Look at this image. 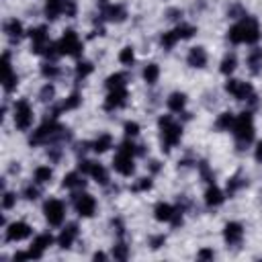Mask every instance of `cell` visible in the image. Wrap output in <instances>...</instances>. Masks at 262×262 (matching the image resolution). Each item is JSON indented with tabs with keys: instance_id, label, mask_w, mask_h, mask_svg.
I'll use <instances>...</instances> for the list:
<instances>
[{
	"instance_id": "obj_1",
	"label": "cell",
	"mask_w": 262,
	"mask_h": 262,
	"mask_svg": "<svg viewBox=\"0 0 262 262\" xmlns=\"http://www.w3.org/2000/svg\"><path fill=\"white\" fill-rule=\"evenodd\" d=\"M72 133L57 123V119H45L39 129L33 131V135L29 137V143L31 145H47V143H55L59 139H70Z\"/></svg>"
},
{
	"instance_id": "obj_2",
	"label": "cell",
	"mask_w": 262,
	"mask_h": 262,
	"mask_svg": "<svg viewBox=\"0 0 262 262\" xmlns=\"http://www.w3.org/2000/svg\"><path fill=\"white\" fill-rule=\"evenodd\" d=\"M227 39L231 43H256L260 39V27L258 20L252 16H244L239 18V23H235L229 31H227Z\"/></svg>"
},
{
	"instance_id": "obj_3",
	"label": "cell",
	"mask_w": 262,
	"mask_h": 262,
	"mask_svg": "<svg viewBox=\"0 0 262 262\" xmlns=\"http://www.w3.org/2000/svg\"><path fill=\"white\" fill-rule=\"evenodd\" d=\"M233 137H235V143H237V149H244L246 145L252 143L254 139V119H252V113L250 111H244L235 117L233 121Z\"/></svg>"
},
{
	"instance_id": "obj_4",
	"label": "cell",
	"mask_w": 262,
	"mask_h": 262,
	"mask_svg": "<svg viewBox=\"0 0 262 262\" xmlns=\"http://www.w3.org/2000/svg\"><path fill=\"white\" fill-rule=\"evenodd\" d=\"M158 125H160V141H162V149H164V151H170L174 145H178V141H180V137H182V127H180L170 115L160 117Z\"/></svg>"
},
{
	"instance_id": "obj_5",
	"label": "cell",
	"mask_w": 262,
	"mask_h": 262,
	"mask_svg": "<svg viewBox=\"0 0 262 262\" xmlns=\"http://www.w3.org/2000/svg\"><path fill=\"white\" fill-rule=\"evenodd\" d=\"M57 49L61 55H70V57H80L82 55V41L76 35V31L68 29L63 33V37L57 41Z\"/></svg>"
},
{
	"instance_id": "obj_6",
	"label": "cell",
	"mask_w": 262,
	"mask_h": 262,
	"mask_svg": "<svg viewBox=\"0 0 262 262\" xmlns=\"http://www.w3.org/2000/svg\"><path fill=\"white\" fill-rule=\"evenodd\" d=\"M33 108L29 104V100L20 98L14 102V127L18 131H29L31 125H33Z\"/></svg>"
},
{
	"instance_id": "obj_7",
	"label": "cell",
	"mask_w": 262,
	"mask_h": 262,
	"mask_svg": "<svg viewBox=\"0 0 262 262\" xmlns=\"http://www.w3.org/2000/svg\"><path fill=\"white\" fill-rule=\"evenodd\" d=\"M43 213H45V219L49 225H61L63 217H66V207L59 199H49L43 205Z\"/></svg>"
},
{
	"instance_id": "obj_8",
	"label": "cell",
	"mask_w": 262,
	"mask_h": 262,
	"mask_svg": "<svg viewBox=\"0 0 262 262\" xmlns=\"http://www.w3.org/2000/svg\"><path fill=\"white\" fill-rule=\"evenodd\" d=\"M78 168H80L82 174L92 176L96 182H100V184H108V172H106V168H104L102 164H98V162H90V160H80Z\"/></svg>"
},
{
	"instance_id": "obj_9",
	"label": "cell",
	"mask_w": 262,
	"mask_h": 262,
	"mask_svg": "<svg viewBox=\"0 0 262 262\" xmlns=\"http://www.w3.org/2000/svg\"><path fill=\"white\" fill-rule=\"evenodd\" d=\"M29 37H31V47H33V53H39V55H45L47 47L51 45L49 37H47V27H35L29 31Z\"/></svg>"
},
{
	"instance_id": "obj_10",
	"label": "cell",
	"mask_w": 262,
	"mask_h": 262,
	"mask_svg": "<svg viewBox=\"0 0 262 262\" xmlns=\"http://www.w3.org/2000/svg\"><path fill=\"white\" fill-rule=\"evenodd\" d=\"M74 207L78 211V215L82 217H92L94 211H96V201L92 194L88 192H76L74 194Z\"/></svg>"
},
{
	"instance_id": "obj_11",
	"label": "cell",
	"mask_w": 262,
	"mask_h": 262,
	"mask_svg": "<svg viewBox=\"0 0 262 262\" xmlns=\"http://www.w3.org/2000/svg\"><path fill=\"white\" fill-rule=\"evenodd\" d=\"M18 84V76L12 72V63H10V53L4 51L2 55V86L6 92H12Z\"/></svg>"
},
{
	"instance_id": "obj_12",
	"label": "cell",
	"mask_w": 262,
	"mask_h": 262,
	"mask_svg": "<svg viewBox=\"0 0 262 262\" xmlns=\"http://www.w3.org/2000/svg\"><path fill=\"white\" fill-rule=\"evenodd\" d=\"M225 90H227L231 96H235L237 100H250V98L254 96V88H252V84L242 82V80H227Z\"/></svg>"
},
{
	"instance_id": "obj_13",
	"label": "cell",
	"mask_w": 262,
	"mask_h": 262,
	"mask_svg": "<svg viewBox=\"0 0 262 262\" xmlns=\"http://www.w3.org/2000/svg\"><path fill=\"white\" fill-rule=\"evenodd\" d=\"M31 225L29 223H25V221H14V223H10L8 227H6V239L8 242H23V239H27L29 235H31Z\"/></svg>"
},
{
	"instance_id": "obj_14",
	"label": "cell",
	"mask_w": 262,
	"mask_h": 262,
	"mask_svg": "<svg viewBox=\"0 0 262 262\" xmlns=\"http://www.w3.org/2000/svg\"><path fill=\"white\" fill-rule=\"evenodd\" d=\"M223 237H225V244H227V246H237V244H242V239H244V227H242V223H237V221L225 223V227H223Z\"/></svg>"
},
{
	"instance_id": "obj_15",
	"label": "cell",
	"mask_w": 262,
	"mask_h": 262,
	"mask_svg": "<svg viewBox=\"0 0 262 262\" xmlns=\"http://www.w3.org/2000/svg\"><path fill=\"white\" fill-rule=\"evenodd\" d=\"M51 244H53V235H51V233H39V235L33 239V244H31V250H29L31 258L39 260V258L43 256V252H45Z\"/></svg>"
},
{
	"instance_id": "obj_16",
	"label": "cell",
	"mask_w": 262,
	"mask_h": 262,
	"mask_svg": "<svg viewBox=\"0 0 262 262\" xmlns=\"http://www.w3.org/2000/svg\"><path fill=\"white\" fill-rule=\"evenodd\" d=\"M125 102H127V90L125 88L108 90V96L104 98V111H117V108L125 106Z\"/></svg>"
},
{
	"instance_id": "obj_17",
	"label": "cell",
	"mask_w": 262,
	"mask_h": 262,
	"mask_svg": "<svg viewBox=\"0 0 262 262\" xmlns=\"http://www.w3.org/2000/svg\"><path fill=\"white\" fill-rule=\"evenodd\" d=\"M100 16L111 23H123L127 18V10L123 4H108V6L100 8Z\"/></svg>"
},
{
	"instance_id": "obj_18",
	"label": "cell",
	"mask_w": 262,
	"mask_h": 262,
	"mask_svg": "<svg viewBox=\"0 0 262 262\" xmlns=\"http://www.w3.org/2000/svg\"><path fill=\"white\" fill-rule=\"evenodd\" d=\"M76 237H78V225H76V223H68V225L61 229V233H59V237H57V244H59V248L68 250V248H72V244H74Z\"/></svg>"
},
{
	"instance_id": "obj_19",
	"label": "cell",
	"mask_w": 262,
	"mask_h": 262,
	"mask_svg": "<svg viewBox=\"0 0 262 262\" xmlns=\"http://www.w3.org/2000/svg\"><path fill=\"white\" fill-rule=\"evenodd\" d=\"M186 61L190 68H205L207 66V51L203 47H192L186 55Z\"/></svg>"
},
{
	"instance_id": "obj_20",
	"label": "cell",
	"mask_w": 262,
	"mask_h": 262,
	"mask_svg": "<svg viewBox=\"0 0 262 262\" xmlns=\"http://www.w3.org/2000/svg\"><path fill=\"white\" fill-rule=\"evenodd\" d=\"M174 213H176V207H172V205H168V203H158V205L154 207V217H156L158 221L170 223L172 217H174Z\"/></svg>"
},
{
	"instance_id": "obj_21",
	"label": "cell",
	"mask_w": 262,
	"mask_h": 262,
	"mask_svg": "<svg viewBox=\"0 0 262 262\" xmlns=\"http://www.w3.org/2000/svg\"><path fill=\"white\" fill-rule=\"evenodd\" d=\"M2 29H4V33H6V37H8L10 41H18V39L23 37V25H20V20H16V18L6 20V23L2 25Z\"/></svg>"
},
{
	"instance_id": "obj_22",
	"label": "cell",
	"mask_w": 262,
	"mask_h": 262,
	"mask_svg": "<svg viewBox=\"0 0 262 262\" xmlns=\"http://www.w3.org/2000/svg\"><path fill=\"white\" fill-rule=\"evenodd\" d=\"M166 104H168V108H170L172 113H182L184 106H186V94H184V92H172V94L168 96Z\"/></svg>"
},
{
	"instance_id": "obj_23",
	"label": "cell",
	"mask_w": 262,
	"mask_h": 262,
	"mask_svg": "<svg viewBox=\"0 0 262 262\" xmlns=\"http://www.w3.org/2000/svg\"><path fill=\"white\" fill-rule=\"evenodd\" d=\"M223 201H225V196H223V192L215 184H211L205 190V203H207V207H219Z\"/></svg>"
},
{
	"instance_id": "obj_24",
	"label": "cell",
	"mask_w": 262,
	"mask_h": 262,
	"mask_svg": "<svg viewBox=\"0 0 262 262\" xmlns=\"http://www.w3.org/2000/svg\"><path fill=\"white\" fill-rule=\"evenodd\" d=\"M246 61H248V68H250L252 74H260V70H262V49H258V47L250 49Z\"/></svg>"
},
{
	"instance_id": "obj_25",
	"label": "cell",
	"mask_w": 262,
	"mask_h": 262,
	"mask_svg": "<svg viewBox=\"0 0 262 262\" xmlns=\"http://www.w3.org/2000/svg\"><path fill=\"white\" fill-rule=\"evenodd\" d=\"M84 184H86V180H84V174L82 172H70V174H66L63 176V186L66 188H84Z\"/></svg>"
},
{
	"instance_id": "obj_26",
	"label": "cell",
	"mask_w": 262,
	"mask_h": 262,
	"mask_svg": "<svg viewBox=\"0 0 262 262\" xmlns=\"http://www.w3.org/2000/svg\"><path fill=\"white\" fill-rule=\"evenodd\" d=\"M104 86H106L108 90H117V88H125V86H127V74H123V72H117V74H111V76L106 78V82H104Z\"/></svg>"
},
{
	"instance_id": "obj_27",
	"label": "cell",
	"mask_w": 262,
	"mask_h": 262,
	"mask_svg": "<svg viewBox=\"0 0 262 262\" xmlns=\"http://www.w3.org/2000/svg\"><path fill=\"white\" fill-rule=\"evenodd\" d=\"M244 186H248V178L246 176H242L239 172L235 174V176H231L229 180H227V194L229 196H233L239 188H244Z\"/></svg>"
},
{
	"instance_id": "obj_28",
	"label": "cell",
	"mask_w": 262,
	"mask_h": 262,
	"mask_svg": "<svg viewBox=\"0 0 262 262\" xmlns=\"http://www.w3.org/2000/svg\"><path fill=\"white\" fill-rule=\"evenodd\" d=\"M113 145V137L108 135V133H102V135H98V139H94L92 141V151H96V154H102V151H106L108 147Z\"/></svg>"
},
{
	"instance_id": "obj_29",
	"label": "cell",
	"mask_w": 262,
	"mask_h": 262,
	"mask_svg": "<svg viewBox=\"0 0 262 262\" xmlns=\"http://www.w3.org/2000/svg\"><path fill=\"white\" fill-rule=\"evenodd\" d=\"M233 121H235L233 113H221V115L217 117V121H215V129H219V131H229V129L233 127Z\"/></svg>"
},
{
	"instance_id": "obj_30",
	"label": "cell",
	"mask_w": 262,
	"mask_h": 262,
	"mask_svg": "<svg viewBox=\"0 0 262 262\" xmlns=\"http://www.w3.org/2000/svg\"><path fill=\"white\" fill-rule=\"evenodd\" d=\"M158 78H160V68H158V63H147V66L143 68V80H145L147 84H156Z\"/></svg>"
},
{
	"instance_id": "obj_31",
	"label": "cell",
	"mask_w": 262,
	"mask_h": 262,
	"mask_svg": "<svg viewBox=\"0 0 262 262\" xmlns=\"http://www.w3.org/2000/svg\"><path fill=\"white\" fill-rule=\"evenodd\" d=\"M51 176H53V172H51L49 166H39V168L35 170V182H37V184H47V182L51 180Z\"/></svg>"
},
{
	"instance_id": "obj_32",
	"label": "cell",
	"mask_w": 262,
	"mask_h": 262,
	"mask_svg": "<svg viewBox=\"0 0 262 262\" xmlns=\"http://www.w3.org/2000/svg\"><path fill=\"white\" fill-rule=\"evenodd\" d=\"M174 33H176V37H178V39H190V37L196 33V27L186 25V23H180V25L174 29Z\"/></svg>"
},
{
	"instance_id": "obj_33",
	"label": "cell",
	"mask_w": 262,
	"mask_h": 262,
	"mask_svg": "<svg viewBox=\"0 0 262 262\" xmlns=\"http://www.w3.org/2000/svg\"><path fill=\"white\" fill-rule=\"evenodd\" d=\"M235 66H237V59H235V55L233 53H227L225 57H223V61H221V74H225V76H229L233 70H235Z\"/></svg>"
},
{
	"instance_id": "obj_34",
	"label": "cell",
	"mask_w": 262,
	"mask_h": 262,
	"mask_svg": "<svg viewBox=\"0 0 262 262\" xmlns=\"http://www.w3.org/2000/svg\"><path fill=\"white\" fill-rule=\"evenodd\" d=\"M176 41H178V37H176L174 31H166V33H162V37H160V45H162L166 51L172 49V47L176 45Z\"/></svg>"
},
{
	"instance_id": "obj_35",
	"label": "cell",
	"mask_w": 262,
	"mask_h": 262,
	"mask_svg": "<svg viewBox=\"0 0 262 262\" xmlns=\"http://www.w3.org/2000/svg\"><path fill=\"white\" fill-rule=\"evenodd\" d=\"M92 70H94V66H92L90 61H80V63L76 66V80H78V82L84 80L86 76L92 74Z\"/></svg>"
},
{
	"instance_id": "obj_36",
	"label": "cell",
	"mask_w": 262,
	"mask_h": 262,
	"mask_svg": "<svg viewBox=\"0 0 262 262\" xmlns=\"http://www.w3.org/2000/svg\"><path fill=\"white\" fill-rule=\"evenodd\" d=\"M199 172H201V176H203V180L205 182H209V184H215V174L211 172V168H209V164L205 162V160H201L199 164Z\"/></svg>"
},
{
	"instance_id": "obj_37",
	"label": "cell",
	"mask_w": 262,
	"mask_h": 262,
	"mask_svg": "<svg viewBox=\"0 0 262 262\" xmlns=\"http://www.w3.org/2000/svg\"><path fill=\"white\" fill-rule=\"evenodd\" d=\"M113 256H115V260H127V258H129V248H127V244H125V242H117L115 248H113Z\"/></svg>"
},
{
	"instance_id": "obj_38",
	"label": "cell",
	"mask_w": 262,
	"mask_h": 262,
	"mask_svg": "<svg viewBox=\"0 0 262 262\" xmlns=\"http://www.w3.org/2000/svg\"><path fill=\"white\" fill-rule=\"evenodd\" d=\"M41 74H43L45 78L53 80V78H57V76H59V68H57L53 61H49V63H43V66H41Z\"/></svg>"
},
{
	"instance_id": "obj_39",
	"label": "cell",
	"mask_w": 262,
	"mask_h": 262,
	"mask_svg": "<svg viewBox=\"0 0 262 262\" xmlns=\"http://www.w3.org/2000/svg\"><path fill=\"white\" fill-rule=\"evenodd\" d=\"M133 59H135V53H133V47H123L121 49V53H119V61L121 63H125V66H131L133 63Z\"/></svg>"
},
{
	"instance_id": "obj_40",
	"label": "cell",
	"mask_w": 262,
	"mask_h": 262,
	"mask_svg": "<svg viewBox=\"0 0 262 262\" xmlns=\"http://www.w3.org/2000/svg\"><path fill=\"white\" fill-rule=\"evenodd\" d=\"M53 96H55V88H53V84H45V86L41 88V92H39V100H41V102H51Z\"/></svg>"
},
{
	"instance_id": "obj_41",
	"label": "cell",
	"mask_w": 262,
	"mask_h": 262,
	"mask_svg": "<svg viewBox=\"0 0 262 262\" xmlns=\"http://www.w3.org/2000/svg\"><path fill=\"white\" fill-rule=\"evenodd\" d=\"M39 194H41V190H39L35 184H27V186H25V190H23V196H25L27 201H37V199H39Z\"/></svg>"
},
{
	"instance_id": "obj_42",
	"label": "cell",
	"mask_w": 262,
	"mask_h": 262,
	"mask_svg": "<svg viewBox=\"0 0 262 262\" xmlns=\"http://www.w3.org/2000/svg\"><path fill=\"white\" fill-rule=\"evenodd\" d=\"M149 188H151V178H147V176H145V178H139V180L131 186L133 192H141V190H149Z\"/></svg>"
},
{
	"instance_id": "obj_43",
	"label": "cell",
	"mask_w": 262,
	"mask_h": 262,
	"mask_svg": "<svg viewBox=\"0 0 262 262\" xmlns=\"http://www.w3.org/2000/svg\"><path fill=\"white\" fill-rule=\"evenodd\" d=\"M227 16H231V18H244V16H248V14H246V10H244L239 4H231V6L227 8Z\"/></svg>"
},
{
	"instance_id": "obj_44",
	"label": "cell",
	"mask_w": 262,
	"mask_h": 262,
	"mask_svg": "<svg viewBox=\"0 0 262 262\" xmlns=\"http://www.w3.org/2000/svg\"><path fill=\"white\" fill-rule=\"evenodd\" d=\"M14 203H16V194L14 192H4V196H2V207L4 209H12L14 207Z\"/></svg>"
},
{
	"instance_id": "obj_45",
	"label": "cell",
	"mask_w": 262,
	"mask_h": 262,
	"mask_svg": "<svg viewBox=\"0 0 262 262\" xmlns=\"http://www.w3.org/2000/svg\"><path fill=\"white\" fill-rule=\"evenodd\" d=\"M137 133H139V125L135 121H127L125 123V135L127 137H135Z\"/></svg>"
},
{
	"instance_id": "obj_46",
	"label": "cell",
	"mask_w": 262,
	"mask_h": 262,
	"mask_svg": "<svg viewBox=\"0 0 262 262\" xmlns=\"http://www.w3.org/2000/svg\"><path fill=\"white\" fill-rule=\"evenodd\" d=\"M63 14H66V16H76V2H74V0H66V4H63Z\"/></svg>"
},
{
	"instance_id": "obj_47",
	"label": "cell",
	"mask_w": 262,
	"mask_h": 262,
	"mask_svg": "<svg viewBox=\"0 0 262 262\" xmlns=\"http://www.w3.org/2000/svg\"><path fill=\"white\" fill-rule=\"evenodd\" d=\"M164 242H166L164 235H151V237H149V246H151L154 250H158L160 246H164Z\"/></svg>"
},
{
	"instance_id": "obj_48",
	"label": "cell",
	"mask_w": 262,
	"mask_h": 262,
	"mask_svg": "<svg viewBox=\"0 0 262 262\" xmlns=\"http://www.w3.org/2000/svg\"><path fill=\"white\" fill-rule=\"evenodd\" d=\"M111 225L117 229V233H119L121 237L125 235V225H123V221H121V219H113V221H111Z\"/></svg>"
},
{
	"instance_id": "obj_49",
	"label": "cell",
	"mask_w": 262,
	"mask_h": 262,
	"mask_svg": "<svg viewBox=\"0 0 262 262\" xmlns=\"http://www.w3.org/2000/svg\"><path fill=\"white\" fill-rule=\"evenodd\" d=\"M196 258H199V260H213V250H207V248H205V250H201V252L196 254Z\"/></svg>"
},
{
	"instance_id": "obj_50",
	"label": "cell",
	"mask_w": 262,
	"mask_h": 262,
	"mask_svg": "<svg viewBox=\"0 0 262 262\" xmlns=\"http://www.w3.org/2000/svg\"><path fill=\"white\" fill-rule=\"evenodd\" d=\"M166 16H168V18H170V20H176V18H178V16H182V12H180V10H178V8H170V10H168V12H166Z\"/></svg>"
},
{
	"instance_id": "obj_51",
	"label": "cell",
	"mask_w": 262,
	"mask_h": 262,
	"mask_svg": "<svg viewBox=\"0 0 262 262\" xmlns=\"http://www.w3.org/2000/svg\"><path fill=\"white\" fill-rule=\"evenodd\" d=\"M256 160H258V162H262V141L256 145Z\"/></svg>"
},
{
	"instance_id": "obj_52",
	"label": "cell",
	"mask_w": 262,
	"mask_h": 262,
	"mask_svg": "<svg viewBox=\"0 0 262 262\" xmlns=\"http://www.w3.org/2000/svg\"><path fill=\"white\" fill-rule=\"evenodd\" d=\"M149 168H151V172H158V170H160V162H156V160L149 162Z\"/></svg>"
},
{
	"instance_id": "obj_53",
	"label": "cell",
	"mask_w": 262,
	"mask_h": 262,
	"mask_svg": "<svg viewBox=\"0 0 262 262\" xmlns=\"http://www.w3.org/2000/svg\"><path fill=\"white\" fill-rule=\"evenodd\" d=\"M92 258H94V260H106V254H102V252H96Z\"/></svg>"
}]
</instances>
